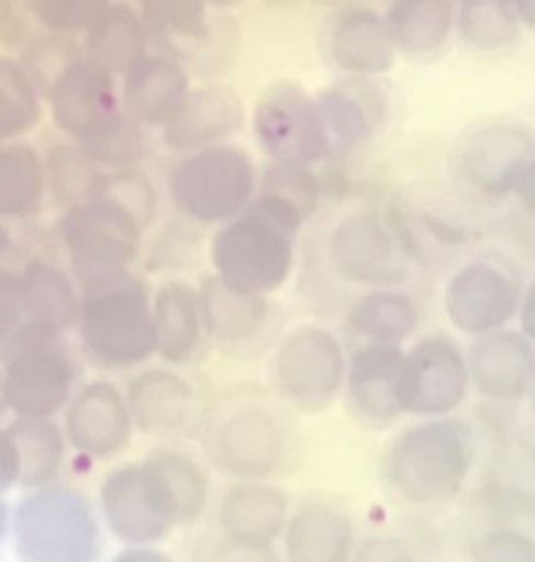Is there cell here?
I'll list each match as a JSON object with an SVG mask.
<instances>
[{"label":"cell","mask_w":535,"mask_h":562,"mask_svg":"<svg viewBox=\"0 0 535 562\" xmlns=\"http://www.w3.org/2000/svg\"><path fill=\"white\" fill-rule=\"evenodd\" d=\"M308 217L278 195L260 192L211 238L213 273L235 290L270 297L298 263V237Z\"/></svg>","instance_id":"cell-1"},{"label":"cell","mask_w":535,"mask_h":562,"mask_svg":"<svg viewBox=\"0 0 535 562\" xmlns=\"http://www.w3.org/2000/svg\"><path fill=\"white\" fill-rule=\"evenodd\" d=\"M473 467V430L466 420L449 414L422 418L389 443L383 481L404 506L438 509L464 494Z\"/></svg>","instance_id":"cell-2"},{"label":"cell","mask_w":535,"mask_h":562,"mask_svg":"<svg viewBox=\"0 0 535 562\" xmlns=\"http://www.w3.org/2000/svg\"><path fill=\"white\" fill-rule=\"evenodd\" d=\"M88 360L102 369H130L157 353L153 297L132 270L80 290L77 323Z\"/></svg>","instance_id":"cell-3"},{"label":"cell","mask_w":535,"mask_h":562,"mask_svg":"<svg viewBox=\"0 0 535 562\" xmlns=\"http://www.w3.org/2000/svg\"><path fill=\"white\" fill-rule=\"evenodd\" d=\"M296 438L281 406L245 396L211 414L205 451L221 473L238 481H270L290 467Z\"/></svg>","instance_id":"cell-4"},{"label":"cell","mask_w":535,"mask_h":562,"mask_svg":"<svg viewBox=\"0 0 535 562\" xmlns=\"http://www.w3.org/2000/svg\"><path fill=\"white\" fill-rule=\"evenodd\" d=\"M2 381L16 418H53L65 411L77 383L65 333L26 321L2 356Z\"/></svg>","instance_id":"cell-5"},{"label":"cell","mask_w":535,"mask_h":562,"mask_svg":"<svg viewBox=\"0 0 535 562\" xmlns=\"http://www.w3.org/2000/svg\"><path fill=\"white\" fill-rule=\"evenodd\" d=\"M10 529L24 561L87 562L100 544V527L87 496L55 483L35 488L18 504Z\"/></svg>","instance_id":"cell-6"},{"label":"cell","mask_w":535,"mask_h":562,"mask_svg":"<svg viewBox=\"0 0 535 562\" xmlns=\"http://www.w3.org/2000/svg\"><path fill=\"white\" fill-rule=\"evenodd\" d=\"M348 353L325 326L301 325L281 338L270 360L274 391L291 411L323 414L343 396Z\"/></svg>","instance_id":"cell-7"},{"label":"cell","mask_w":535,"mask_h":562,"mask_svg":"<svg viewBox=\"0 0 535 562\" xmlns=\"http://www.w3.org/2000/svg\"><path fill=\"white\" fill-rule=\"evenodd\" d=\"M256 167L246 150L215 145L193 150L170 172L176 210L202 225H223L255 200Z\"/></svg>","instance_id":"cell-8"},{"label":"cell","mask_w":535,"mask_h":562,"mask_svg":"<svg viewBox=\"0 0 535 562\" xmlns=\"http://www.w3.org/2000/svg\"><path fill=\"white\" fill-rule=\"evenodd\" d=\"M323 256L334 280L361 290L401 285L414 263L393 217L376 210L352 211L336 221Z\"/></svg>","instance_id":"cell-9"},{"label":"cell","mask_w":535,"mask_h":562,"mask_svg":"<svg viewBox=\"0 0 535 562\" xmlns=\"http://www.w3.org/2000/svg\"><path fill=\"white\" fill-rule=\"evenodd\" d=\"M143 231L132 211L105 195L69 207L62 221V238L79 290L132 270Z\"/></svg>","instance_id":"cell-10"},{"label":"cell","mask_w":535,"mask_h":562,"mask_svg":"<svg viewBox=\"0 0 535 562\" xmlns=\"http://www.w3.org/2000/svg\"><path fill=\"white\" fill-rule=\"evenodd\" d=\"M100 504L110 531L127 547L158 543L186 524L175 486L151 457L108 474Z\"/></svg>","instance_id":"cell-11"},{"label":"cell","mask_w":535,"mask_h":562,"mask_svg":"<svg viewBox=\"0 0 535 562\" xmlns=\"http://www.w3.org/2000/svg\"><path fill=\"white\" fill-rule=\"evenodd\" d=\"M253 130L272 162L313 167L333 153L315 98L296 82H278L260 94Z\"/></svg>","instance_id":"cell-12"},{"label":"cell","mask_w":535,"mask_h":562,"mask_svg":"<svg viewBox=\"0 0 535 562\" xmlns=\"http://www.w3.org/2000/svg\"><path fill=\"white\" fill-rule=\"evenodd\" d=\"M399 393L404 416L456 414L471 393L466 351L448 334L422 336L404 348Z\"/></svg>","instance_id":"cell-13"},{"label":"cell","mask_w":535,"mask_h":562,"mask_svg":"<svg viewBox=\"0 0 535 562\" xmlns=\"http://www.w3.org/2000/svg\"><path fill=\"white\" fill-rule=\"evenodd\" d=\"M522 281L510 266L494 258H473L449 276L444 313L457 333L477 338L506 328L519 316Z\"/></svg>","instance_id":"cell-14"},{"label":"cell","mask_w":535,"mask_h":562,"mask_svg":"<svg viewBox=\"0 0 535 562\" xmlns=\"http://www.w3.org/2000/svg\"><path fill=\"white\" fill-rule=\"evenodd\" d=\"M534 162V133L519 123H491L459 143L454 172L477 195L504 200L519 192Z\"/></svg>","instance_id":"cell-15"},{"label":"cell","mask_w":535,"mask_h":562,"mask_svg":"<svg viewBox=\"0 0 535 562\" xmlns=\"http://www.w3.org/2000/svg\"><path fill=\"white\" fill-rule=\"evenodd\" d=\"M53 120L70 139L87 145L112 127L122 112L112 72L92 61H75L53 80Z\"/></svg>","instance_id":"cell-16"},{"label":"cell","mask_w":535,"mask_h":562,"mask_svg":"<svg viewBox=\"0 0 535 562\" xmlns=\"http://www.w3.org/2000/svg\"><path fill=\"white\" fill-rule=\"evenodd\" d=\"M132 413L122 391L104 379L80 386L65 406V438L80 456L112 459L132 441Z\"/></svg>","instance_id":"cell-17"},{"label":"cell","mask_w":535,"mask_h":562,"mask_svg":"<svg viewBox=\"0 0 535 562\" xmlns=\"http://www.w3.org/2000/svg\"><path fill=\"white\" fill-rule=\"evenodd\" d=\"M471 389L484 401L516 404L532 393L535 344L516 328H501L473 338L466 351Z\"/></svg>","instance_id":"cell-18"},{"label":"cell","mask_w":535,"mask_h":562,"mask_svg":"<svg viewBox=\"0 0 535 562\" xmlns=\"http://www.w3.org/2000/svg\"><path fill=\"white\" fill-rule=\"evenodd\" d=\"M403 346L361 342L348 353L343 395L350 413L369 426H389L404 416L401 406Z\"/></svg>","instance_id":"cell-19"},{"label":"cell","mask_w":535,"mask_h":562,"mask_svg":"<svg viewBox=\"0 0 535 562\" xmlns=\"http://www.w3.org/2000/svg\"><path fill=\"white\" fill-rule=\"evenodd\" d=\"M288 494L268 481H238L221 498L220 524L233 549L270 551L290 518Z\"/></svg>","instance_id":"cell-20"},{"label":"cell","mask_w":535,"mask_h":562,"mask_svg":"<svg viewBox=\"0 0 535 562\" xmlns=\"http://www.w3.org/2000/svg\"><path fill=\"white\" fill-rule=\"evenodd\" d=\"M281 539L290 562H346L358 549L350 509L325 496L301 502L291 512Z\"/></svg>","instance_id":"cell-21"},{"label":"cell","mask_w":535,"mask_h":562,"mask_svg":"<svg viewBox=\"0 0 535 562\" xmlns=\"http://www.w3.org/2000/svg\"><path fill=\"white\" fill-rule=\"evenodd\" d=\"M245 125V105L233 88L211 85L190 90L185 104L163 127V140L172 150L193 153L223 145Z\"/></svg>","instance_id":"cell-22"},{"label":"cell","mask_w":535,"mask_h":562,"mask_svg":"<svg viewBox=\"0 0 535 562\" xmlns=\"http://www.w3.org/2000/svg\"><path fill=\"white\" fill-rule=\"evenodd\" d=\"M395 49L387 22L374 10H346L334 18L326 34V52L334 67L364 79L391 69Z\"/></svg>","instance_id":"cell-23"},{"label":"cell","mask_w":535,"mask_h":562,"mask_svg":"<svg viewBox=\"0 0 535 562\" xmlns=\"http://www.w3.org/2000/svg\"><path fill=\"white\" fill-rule=\"evenodd\" d=\"M315 100L333 150L358 149L386 125V97L364 77L326 88Z\"/></svg>","instance_id":"cell-24"},{"label":"cell","mask_w":535,"mask_h":562,"mask_svg":"<svg viewBox=\"0 0 535 562\" xmlns=\"http://www.w3.org/2000/svg\"><path fill=\"white\" fill-rule=\"evenodd\" d=\"M198 293L208 334L223 346H253L272 325V305L266 295L235 290L215 273L203 278Z\"/></svg>","instance_id":"cell-25"},{"label":"cell","mask_w":535,"mask_h":562,"mask_svg":"<svg viewBox=\"0 0 535 562\" xmlns=\"http://www.w3.org/2000/svg\"><path fill=\"white\" fill-rule=\"evenodd\" d=\"M125 398L135 428L153 438L180 434L196 411L192 385L167 369H151L132 379Z\"/></svg>","instance_id":"cell-26"},{"label":"cell","mask_w":535,"mask_h":562,"mask_svg":"<svg viewBox=\"0 0 535 562\" xmlns=\"http://www.w3.org/2000/svg\"><path fill=\"white\" fill-rule=\"evenodd\" d=\"M190 92L188 75L178 63L143 55L125 72L123 110L135 122L165 127Z\"/></svg>","instance_id":"cell-27"},{"label":"cell","mask_w":535,"mask_h":562,"mask_svg":"<svg viewBox=\"0 0 535 562\" xmlns=\"http://www.w3.org/2000/svg\"><path fill=\"white\" fill-rule=\"evenodd\" d=\"M421 323L419 301L399 285L366 290L344 313V328L358 344L404 346Z\"/></svg>","instance_id":"cell-28"},{"label":"cell","mask_w":535,"mask_h":562,"mask_svg":"<svg viewBox=\"0 0 535 562\" xmlns=\"http://www.w3.org/2000/svg\"><path fill=\"white\" fill-rule=\"evenodd\" d=\"M157 353L172 366L198 358L208 334L200 293L186 281H165L153 297Z\"/></svg>","instance_id":"cell-29"},{"label":"cell","mask_w":535,"mask_h":562,"mask_svg":"<svg viewBox=\"0 0 535 562\" xmlns=\"http://www.w3.org/2000/svg\"><path fill=\"white\" fill-rule=\"evenodd\" d=\"M18 278L26 321L53 326L65 334L77 328L80 315L79 283L73 281L59 266L44 258H34L26 262Z\"/></svg>","instance_id":"cell-30"},{"label":"cell","mask_w":535,"mask_h":562,"mask_svg":"<svg viewBox=\"0 0 535 562\" xmlns=\"http://www.w3.org/2000/svg\"><path fill=\"white\" fill-rule=\"evenodd\" d=\"M147 27L143 20L125 4H110L88 27V61L97 63L110 72H127L133 63L140 61L145 49Z\"/></svg>","instance_id":"cell-31"},{"label":"cell","mask_w":535,"mask_h":562,"mask_svg":"<svg viewBox=\"0 0 535 562\" xmlns=\"http://www.w3.org/2000/svg\"><path fill=\"white\" fill-rule=\"evenodd\" d=\"M454 24L452 0H395L387 26L397 47L409 53L436 52Z\"/></svg>","instance_id":"cell-32"},{"label":"cell","mask_w":535,"mask_h":562,"mask_svg":"<svg viewBox=\"0 0 535 562\" xmlns=\"http://www.w3.org/2000/svg\"><path fill=\"white\" fill-rule=\"evenodd\" d=\"M45 165L24 143L0 145V217H26L45 192Z\"/></svg>","instance_id":"cell-33"},{"label":"cell","mask_w":535,"mask_h":562,"mask_svg":"<svg viewBox=\"0 0 535 562\" xmlns=\"http://www.w3.org/2000/svg\"><path fill=\"white\" fill-rule=\"evenodd\" d=\"M9 430L22 459L20 484L40 488L55 483L65 461V431L52 418H16Z\"/></svg>","instance_id":"cell-34"},{"label":"cell","mask_w":535,"mask_h":562,"mask_svg":"<svg viewBox=\"0 0 535 562\" xmlns=\"http://www.w3.org/2000/svg\"><path fill=\"white\" fill-rule=\"evenodd\" d=\"M519 12L512 0H459V32L479 52H494L519 37Z\"/></svg>","instance_id":"cell-35"},{"label":"cell","mask_w":535,"mask_h":562,"mask_svg":"<svg viewBox=\"0 0 535 562\" xmlns=\"http://www.w3.org/2000/svg\"><path fill=\"white\" fill-rule=\"evenodd\" d=\"M40 117V98L26 69L0 57V145L22 137Z\"/></svg>","instance_id":"cell-36"},{"label":"cell","mask_w":535,"mask_h":562,"mask_svg":"<svg viewBox=\"0 0 535 562\" xmlns=\"http://www.w3.org/2000/svg\"><path fill=\"white\" fill-rule=\"evenodd\" d=\"M97 165V160L82 147H55L49 153L45 167L55 198L69 207L90 200L102 178Z\"/></svg>","instance_id":"cell-37"},{"label":"cell","mask_w":535,"mask_h":562,"mask_svg":"<svg viewBox=\"0 0 535 562\" xmlns=\"http://www.w3.org/2000/svg\"><path fill=\"white\" fill-rule=\"evenodd\" d=\"M210 0H143V24L160 37L200 40L208 32Z\"/></svg>","instance_id":"cell-38"},{"label":"cell","mask_w":535,"mask_h":562,"mask_svg":"<svg viewBox=\"0 0 535 562\" xmlns=\"http://www.w3.org/2000/svg\"><path fill=\"white\" fill-rule=\"evenodd\" d=\"M151 459L167 473L185 509V521H192L202 514L208 502V479L202 467L192 457L172 449L151 451Z\"/></svg>","instance_id":"cell-39"},{"label":"cell","mask_w":535,"mask_h":562,"mask_svg":"<svg viewBox=\"0 0 535 562\" xmlns=\"http://www.w3.org/2000/svg\"><path fill=\"white\" fill-rule=\"evenodd\" d=\"M260 192L272 193L283 202L291 203L309 221L321 205L323 190L311 167L272 162V167L264 175Z\"/></svg>","instance_id":"cell-40"},{"label":"cell","mask_w":535,"mask_h":562,"mask_svg":"<svg viewBox=\"0 0 535 562\" xmlns=\"http://www.w3.org/2000/svg\"><path fill=\"white\" fill-rule=\"evenodd\" d=\"M80 147L87 150L98 165L127 168L140 160L145 149V140H143L141 123L135 122L132 115L125 112L112 127H108L102 135H98L97 139Z\"/></svg>","instance_id":"cell-41"},{"label":"cell","mask_w":535,"mask_h":562,"mask_svg":"<svg viewBox=\"0 0 535 562\" xmlns=\"http://www.w3.org/2000/svg\"><path fill=\"white\" fill-rule=\"evenodd\" d=\"M94 195H105L122 203L123 207L132 211L145 228L149 227L151 221L155 220V210H157L155 190L149 180L135 170L120 168V172L115 175H102Z\"/></svg>","instance_id":"cell-42"},{"label":"cell","mask_w":535,"mask_h":562,"mask_svg":"<svg viewBox=\"0 0 535 562\" xmlns=\"http://www.w3.org/2000/svg\"><path fill=\"white\" fill-rule=\"evenodd\" d=\"M35 18L55 32L88 30L102 16L110 0H26Z\"/></svg>","instance_id":"cell-43"},{"label":"cell","mask_w":535,"mask_h":562,"mask_svg":"<svg viewBox=\"0 0 535 562\" xmlns=\"http://www.w3.org/2000/svg\"><path fill=\"white\" fill-rule=\"evenodd\" d=\"M477 562H535V536L514 527H492L469 547Z\"/></svg>","instance_id":"cell-44"},{"label":"cell","mask_w":535,"mask_h":562,"mask_svg":"<svg viewBox=\"0 0 535 562\" xmlns=\"http://www.w3.org/2000/svg\"><path fill=\"white\" fill-rule=\"evenodd\" d=\"M26 323L18 273L0 270V360Z\"/></svg>","instance_id":"cell-45"},{"label":"cell","mask_w":535,"mask_h":562,"mask_svg":"<svg viewBox=\"0 0 535 562\" xmlns=\"http://www.w3.org/2000/svg\"><path fill=\"white\" fill-rule=\"evenodd\" d=\"M22 479V459L18 451L16 439L9 428H0V496L20 484Z\"/></svg>","instance_id":"cell-46"},{"label":"cell","mask_w":535,"mask_h":562,"mask_svg":"<svg viewBox=\"0 0 535 562\" xmlns=\"http://www.w3.org/2000/svg\"><path fill=\"white\" fill-rule=\"evenodd\" d=\"M356 559H368V561H406L411 554L404 551L403 544L397 539H369L366 543L358 544Z\"/></svg>","instance_id":"cell-47"},{"label":"cell","mask_w":535,"mask_h":562,"mask_svg":"<svg viewBox=\"0 0 535 562\" xmlns=\"http://www.w3.org/2000/svg\"><path fill=\"white\" fill-rule=\"evenodd\" d=\"M520 330L535 344V278L522 291L519 308Z\"/></svg>","instance_id":"cell-48"},{"label":"cell","mask_w":535,"mask_h":562,"mask_svg":"<svg viewBox=\"0 0 535 562\" xmlns=\"http://www.w3.org/2000/svg\"><path fill=\"white\" fill-rule=\"evenodd\" d=\"M516 195H519L520 202L524 205V210H526L532 217H535V162L534 167L527 170L526 178L522 180Z\"/></svg>","instance_id":"cell-49"},{"label":"cell","mask_w":535,"mask_h":562,"mask_svg":"<svg viewBox=\"0 0 535 562\" xmlns=\"http://www.w3.org/2000/svg\"><path fill=\"white\" fill-rule=\"evenodd\" d=\"M519 16L535 32V0H512Z\"/></svg>","instance_id":"cell-50"},{"label":"cell","mask_w":535,"mask_h":562,"mask_svg":"<svg viewBox=\"0 0 535 562\" xmlns=\"http://www.w3.org/2000/svg\"><path fill=\"white\" fill-rule=\"evenodd\" d=\"M10 521H12V516H10L9 506L0 501V544L4 541L7 533H9Z\"/></svg>","instance_id":"cell-51"},{"label":"cell","mask_w":535,"mask_h":562,"mask_svg":"<svg viewBox=\"0 0 535 562\" xmlns=\"http://www.w3.org/2000/svg\"><path fill=\"white\" fill-rule=\"evenodd\" d=\"M9 401H7V393H4V381H2V371H0V420L4 418V414L9 413Z\"/></svg>","instance_id":"cell-52"},{"label":"cell","mask_w":535,"mask_h":562,"mask_svg":"<svg viewBox=\"0 0 535 562\" xmlns=\"http://www.w3.org/2000/svg\"><path fill=\"white\" fill-rule=\"evenodd\" d=\"M10 246V235L7 227L0 223V260H2V256L7 255V250H9Z\"/></svg>","instance_id":"cell-53"},{"label":"cell","mask_w":535,"mask_h":562,"mask_svg":"<svg viewBox=\"0 0 535 562\" xmlns=\"http://www.w3.org/2000/svg\"><path fill=\"white\" fill-rule=\"evenodd\" d=\"M210 2H215V4H233V2H238V0H210Z\"/></svg>","instance_id":"cell-54"},{"label":"cell","mask_w":535,"mask_h":562,"mask_svg":"<svg viewBox=\"0 0 535 562\" xmlns=\"http://www.w3.org/2000/svg\"><path fill=\"white\" fill-rule=\"evenodd\" d=\"M530 398H532V406H534V411H535V375H534V385H532V393H530Z\"/></svg>","instance_id":"cell-55"},{"label":"cell","mask_w":535,"mask_h":562,"mask_svg":"<svg viewBox=\"0 0 535 562\" xmlns=\"http://www.w3.org/2000/svg\"><path fill=\"white\" fill-rule=\"evenodd\" d=\"M534 471H535V457H534ZM535 502V501H534Z\"/></svg>","instance_id":"cell-56"}]
</instances>
